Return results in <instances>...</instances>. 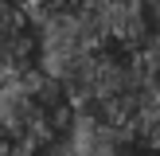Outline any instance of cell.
<instances>
[{
    "mask_svg": "<svg viewBox=\"0 0 160 156\" xmlns=\"http://www.w3.org/2000/svg\"><path fill=\"white\" fill-rule=\"evenodd\" d=\"M59 86L70 101V113L102 129H133L145 105L152 101L137 51H125V47L86 51L59 78Z\"/></svg>",
    "mask_w": 160,
    "mask_h": 156,
    "instance_id": "6da1fadb",
    "label": "cell"
},
{
    "mask_svg": "<svg viewBox=\"0 0 160 156\" xmlns=\"http://www.w3.org/2000/svg\"><path fill=\"white\" fill-rule=\"evenodd\" d=\"M74 12L98 47L137 51L152 31L148 0H74Z\"/></svg>",
    "mask_w": 160,
    "mask_h": 156,
    "instance_id": "7a4b0ae2",
    "label": "cell"
},
{
    "mask_svg": "<svg viewBox=\"0 0 160 156\" xmlns=\"http://www.w3.org/2000/svg\"><path fill=\"white\" fill-rule=\"evenodd\" d=\"M137 62H141V70H145L148 90L160 98V27H152V31H148V39L137 47Z\"/></svg>",
    "mask_w": 160,
    "mask_h": 156,
    "instance_id": "3957f363",
    "label": "cell"
}]
</instances>
